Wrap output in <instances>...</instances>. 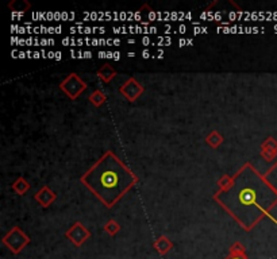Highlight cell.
<instances>
[{
	"label": "cell",
	"mask_w": 277,
	"mask_h": 259,
	"mask_svg": "<svg viewBox=\"0 0 277 259\" xmlns=\"http://www.w3.org/2000/svg\"><path fill=\"white\" fill-rule=\"evenodd\" d=\"M214 200L246 232L265 218H270L277 224V219L270 216L277 205V193L252 163H245L233 176L230 184L215 193Z\"/></svg>",
	"instance_id": "6da1fadb"
},
{
	"label": "cell",
	"mask_w": 277,
	"mask_h": 259,
	"mask_svg": "<svg viewBox=\"0 0 277 259\" xmlns=\"http://www.w3.org/2000/svg\"><path fill=\"white\" fill-rule=\"evenodd\" d=\"M80 181L105 208H113L134 188L138 177L115 153L107 151L85 171Z\"/></svg>",
	"instance_id": "7a4b0ae2"
},
{
	"label": "cell",
	"mask_w": 277,
	"mask_h": 259,
	"mask_svg": "<svg viewBox=\"0 0 277 259\" xmlns=\"http://www.w3.org/2000/svg\"><path fill=\"white\" fill-rule=\"evenodd\" d=\"M2 243L9 248L13 254H19L23 251L27 244L30 243V238L19 228V227H14L3 236Z\"/></svg>",
	"instance_id": "3957f363"
},
{
	"label": "cell",
	"mask_w": 277,
	"mask_h": 259,
	"mask_svg": "<svg viewBox=\"0 0 277 259\" xmlns=\"http://www.w3.org/2000/svg\"><path fill=\"white\" fill-rule=\"evenodd\" d=\"M60 89L67 95L71 100H76L81 93L87 89V84L80 79V76L71 73L63 83L60 84Z\"/></svg>",
	"instance_id": "277c9868"
},
{
	"label": "cell",
	"mask_w": 277,
	"mask_h": 259,
	"mask_svg": "<svg viewBox=\"0 0 277 259\" xmlns=\"http://www.w3.org/2000/svg\"><path fill=\"white\" fill-rule=\"evenodd\" d=\"M65 238L69 239L76 247H81L84 244V242L87 239L91 238V232H89V230L87 227H84L83 223L76 222L75 224L65 232Z\"/></svg>",
	"instance_id": "5b68a950"
},
{
	"label": "cell",
	"mask_w": 277,
	"mask_h": 259,
	"mask_svg": "<svg viewBox=\"0 0 277 259\" xmlns=\"http://www.w3.org/2000/svg\"><path fill=\"white\" fill-rule=\"evenodd\" d=\"M119 92L122 93L123 96L126 97L127 101L130 103H134L142 96V93L145 92V88L141 83H138L134 77H130V79L126 80V83L123 84L122 87L119 88Z\"/></svg>",
	"instance_id": "8992f818"
},
{
	"label": "cell",
	"mask_w": 277,
	"mask_h": 259,
	"mask_svg": "<svg viewBox=\"0 0 277 259\" xmlns=\"http://www.w3.org/2000/svg\"><path fill=\"white\" fill-rule=\"evenodd\" d=\"M34 199H35V201H37L38 204L41 205L42 208H47V207H50V205L54 203L56 199H57V195H56L47 185H45V186H42V188L35 193Z\"/></svg>",
	"instance_id": "52a82bcc"
},
{
	"label": "cell",
	"mask_w": 277,
	"mask_h": 259,
	"mask_svg": "<svg viewBox=\"0 0 277 259\" xmlns=\"http://www.w3.org/2000/svg\"><path fill=\"white\" fill-rule=\"evenodd\" d=\"M261 157L268 162H272L273 159L277 157V141L273 137H269L262 142V145H261Z\"/></svg>",
	"instance_id": "ba28073f"
},
{
	"label": "cell",
	"mask_w": 277,
	"mask_h": 259,
	"mask_svg": "<svg viewBox=\"0 0 277 259\" xmlns=\"http://www.w3.org/2000/svg\"><path fill=\"white\" fill-rule=\"evenodd\" d=\"M153 248L160 255H167L173 248V243L171 242V239L168 236L162 235V236H160L157 240L153 242Z\"/></svg>",
	"instance_id": "9c48e42d"
},
{
	"label": "cell",
	"mask_w": 277,
	"mask_h": 259,
	"mask_svg": "<svg viewBox=\"0 0 277 259\" xmlns=\"http://www.w3.org/2000/svg\"><path fill=\"white\" fill-rule=\"evenodd\" d=\"M225 259H249L248 254H246V248L242 243L237 242L230 247L229 255Z\"/></svg>",
	"instance_id": "30bf717a"
},
{
	"label": "cell",
	"mask_w": 277,
	"mask_h": 259,
	"mask_svg": "<svg viewBox=\"0 0 277 259\" xmlns=\"http://www.w3.org/2000/svg\"><path fill=\"white\" fill-rule=\"evenodd\" d=\"M96 75H97V77H99V79L103 81V83L108 84V83H111V81H113L115 77H117L118 73H117V71H115V69L111 67V65H103V67H101L100 69L97 71Z\"/></svg>",
	"instance_id": "8fae6325"
},
{
	"label": "cell",
	"mask_w": 277,
	"mask_h": 259,
	"mask_svg": "<svg viewBox=\"0 0 277 259\" xmlns=\"http://www.w3.org/2000/svg\"><path fill=\"white\" fill-rule=\"evenodd\" d=\"M9 7L13 14H21V15H23L31 7V5H30L27 0H14V2L9 3Z\"/></svg>",
	"instance_id": "7c38bea8"
},
{
	"label": "cell",
	"mask_w": 277,
	"mask_h": 259,
	"mask_svg": "<svg viewBox=\"0 0 277 259\" xmlns=\"http://www.w3.org/2000/svg\"><path fill=\"white\" fill-rule=\"evenodd\" d=\"M29 189H30V184L27 182V180H26V178H23V177H18L17 180L14 181L13 190L15 193H18L19 196H23V195H26Z\"/></svg>",
	"instance_id": "4fadbf2b"
},
{
	"label": "cell",
	"mask_w": 277,
	"mask_h": 259,
	"mask_svg": "<svg viewBox=\"0 0 277 259\" xmlns=\"http://www.w3.org/2000/svg\"><path fill=\"white\" fill-rule=\"evenodd\" d=\"M223 141H225V139H223V137L220 135V133L215 131V130H212L210 134L206 137L207 145H210L212 149H216V147L220 146V145L223 143Z\"/></svg>",
	"instance_id": "5bb4252c"
},
{
	"label": "cell",
	"mask_w": 277,
	"mask_h": 259,
	"mask_svg": "<svg viewBox=\"0 0 277 259\" xmlns=\"http://www.w3.org/2000/svg\"><path fill=\"white\" fill-rule=\"evenodd\" d=\"M264 177L265 180H266V182H268V184L273 188V190L277 193V162L265 173Z\"/></svg>",
	"instance_id": "9a60e30c"
},
{
	"label": "cell",
	"mask_w": 277,
	"mask_h": 259,
	"mask_svg": "<svg viewBox=\"0 0 277 259\" xmlns=\"http://www.w3.org/2000/svg\"><path fill=\"white\" fill-rule=\"evenodd\" d=\"M105 100H107V97H105V95L101 92L100 89H96V91H93V92L89 95V103H91L93 107H96V108H99V107H101V105L104 104Z\"/></svg>",
	"instance_id": "2e32d148"
},
{
	"label": "cell",
	"mask_w": 277,
	"mask_h": 259,
	"mask_svg": "<svg viewBox=\"0 0 277 259\" xmlns=\"http://www.w3.org/2000/svg\"><path fill=\"white\" fill-rule=\"evenodd\" d=\"M104 231L109 235V236H115V235L121 231V226H119L115 220H108V222L104 224Z\"/></svg>",
	"instance_id": "e0dca14e"
},
{
	"label": "cell",
	"mask_w": 277,
	"mask_h": 259,
	"mask_svg": "<svg viewBox=\"0 0 277 259\" xmlns=\"http://www.w3.org/2000/svg\"><path fill=\"white\" fill-rule=\"evenodd\" d=\"M157 46H169L172 43V38L171 37H158L157 38Z\"/></svg>",
	"instance_id": "ac0fdd59"
},
{
	"label": "cell",
	"mask_w": 277,
	"mask_h": 259,
	"mask_svg": "<svg viewBox=\"0 0 277 259\" xmlns=\"http://www.w3.org/2000/svg\"><path fill=\"white\" fill-rule=\"evenodd\" d=\"M231 178H233V177H230V176H223L222 178H219V181H218L219 189H225V188H226L227 185H229L231 182Z\"/></svg>",
	"instance_id": "d6986e66"
},
{
	"label": "cell",
	"mask_w": 277,
	"mask_h": 259,
	"mask_svg": "<svg viewBox=\"0 0 277 259\" xmlns=\"http://www.w3.org/2000/svg\"><path fill=\"white\" fill-rule=\"evenodd\" d=\"M63 45L64 46H76L77 45V39L71 37H65L63 39Z\"/></svg>",
	"instance_id": "ffe728a7"
},
{
	"label": "cell",
	"mask_w": 277,
	"mask_h": 259,
	"mask_svg": "<svg viewBox=\"0 0 277 259\" xmlns=\"http://www.w3.org/2000/svg\"><path fill=\"white\" fill-rule=\"evenodd\" d=\"M157 19H158V15L155 14V11L150 10V11H149V21L154 22V21H157Z\"/></svg>",
	"instance_id": "44dd1931"
},
{
	"label": "cell",
	"mask_w": 277,
	"mask_h": 259,
	"mask_svg": "<svg viewBox=\"0 0 277 259\" xmlns=\"http://www.w3.org/2000/svg\"><path fill=\"white\" fill-rule=\"evenodd\" d=\"M150 43H151L150 38L147 37V35H145V37L142 38V45H143V46H149Z\"/></svg>",
	"instance_id": "7402d4cb"
},
{
	"label": "cell",
	"mask_w": 277,
	"mask_h": 259,
	"mask_svg": "<svg viewBox=\"0 0 277 259\" xmlns=\"http://www.w3.org/2000/svg\"><path fill=\"white\" fill-rule=\"evenodd\" d=\"M141 54H142V58H145V59H146V58H150V57H151L150 51L147 50V49H145V50H143L142 53H141Z\"/></svg>",
	"instance_id": "603a6c76"
},
{
	"label": "cell",
	"mask_w": 277,
	"mask_h": 259,
	"mask_svg": "<svg viewBox=\"0 0 277 259\" xmlns=\"http://www.w3.org/2000/svg\"><path fill=\"white\" fill-rule=\"evenodd\" d=\"M185 31H187V26H185V25H180V26H179V29H177V33L185 34Z\"/></svg>",
	"instance_id": "cb8c5ba5"
},
{
	"label": "cell",
	"mask_w": 277,
	"mask_h": 259,
	"mask_svg": "<svg viewBox=\"0 0 277 259\" xmlns=\"http://www.w3.org/2000/svg\"><path fill=\"white\" fill-rule=\"evenodd\" d=\"M184 46H187V39H185V38H180V39H179V47Z\"/></svg>",
	"instance_id": "d4e9b609"
},
{
	"label": "cell",
	"mask_w": 277,
	"mask_h": 259,
	"mask_svg": "<svg viewBox=\"0 0 277 259\" xmlns=\"http://www.w3.org/2000/svg\"><path fill=\"white\" fill-rule=\"evenodd\" d=\"M54 59L56 61H61V59H63V53H61V51H56Z\"/></svg>",
	"instance_id": "484cf974"
},
{
	"label": "cell",
	"mask_w": 277,
	"mask_h": 259,
	"mask_svg": "<svg viewBox=\"0 0 277 259\" xmlns=\"http://www.w3.org/2000/svg\"><path fill=\"white\" fill-rule=\"evenodd\" d=\"M121 59V51H114V61H119Z\"/></svg>",
	"instance_id": "4316f807"
},
{
	"label": "cell",
	"mask_w": 277,
	"mask_h": 259,
	"mask_svg": "<svg viewBox=\"0 0 277 259\" xmlns=\"http://www.w3.org/2000/svg\"><path fill=\"white\" fill-rule=\"evenodd\" d=\"M71 18V14H68V13H61V19L63 21H68Z\"/></svg>",
	"instance_id": "83f0119b"
},
{
	"label": "cell",
	"mask_w": 277,
	"mask_h": 259,
	"mask_svg": "<svg viewBox=\"0 0 277 259\" xmlns=\"http://www.w3.org/2000/svg\"><path fill=\"white\" fill-rule=\"evenodd\" d=\"M39 45H41V46H47V45H49V39H46V38H42V39H41V43H39Z\"/></svg>",
	"instance_id": "f1b7e54d"
},
{
	"label": "cell",
	"mask_w": 277,
	"mask_h": 259,
	"mask_svg": "<svg viewBox=\"0 0 277 259\" xmlns=\"http://www.w3.org/2000/svg\"><path fill=\"white\" fill-rule=\"evenodd\" d=\"M157 58L158 59H161V58H164V50H162V49H158V50H157Z\"/></svg>",
	"instance_id": "f546056e"
},
{
	"label": "cell",
	"mask_w": 277,
	"mask_h": 259,
	"mask_svg": "<svg viewBox=\"0 0 277 259\" xmlns=\"http://www.w3.org/2000/svg\"><path fill=\"white\" fill-rule=\"evenodd\" d=\"M97 57H99V58H107V51H99V53H97Z\"/></svg>",
	"instance_id": "4dcf8cb0"
},
{
	"label": "cell",
	"mask_w": 277,
	"mask_h": 259,
	"mask_svg": "<svg viewBox=\"0 0 277 259\" xmlns=\"http://www.w3.org/2000/svg\"><path fill=\"white\" fill-rule=\"evenodd\" d=\"M91 46H100V43H99V39L93 38L92 42H91Z\"/></svg>",
	"instance_id": "1f68e13d"
},
{
	"label": "cell",
	"mask_w": 277,
	"mask_h": 259,
	"mask_svg": "<svg viewBox=\"0 0 277 259\" xmlns=\"http://www.w3.org/2000/svg\"><path fill=\"white\" fill-rule=\"evenodd\" d=\"M83 34H93L92 27H89V26H87V27H84V33H83Z\"/></svg>",
	"instance_id": "d6a6232c"
},
{
	"label": "cell",
	"mask_w": 277,
	"mask_h": 259,
	"mask_svg": "<svg viewBox=\"0 0 277 259\" xmlns=\"http://www.w3.org/2000/svg\"><path fill=\"white\" fill-rule=\"evenodd\" d=\"M33 58H34V59L42 58V54H41V53H39V51H34V54H33Z\"/></svg>",
	"instance_id": "836d02e7"
},
{
	"label": "cell",
	"mask_w": 277,
	"mask_h": 259,
	"mask_svg": "<svg viewBox=\"0 0 277 259\" xmlns=\"http://www.w3.org/2000/svg\"><path fill=\"white\" fill-rule=\"evenodd\" d=\"M114 34H122V27H113Z\"/></svg>",
	"instance_id": "e575fe53"
},
{
	"label": "cell",
	"mask_w": 277,
	"mask_h": 259,
	"mask_svg": "<svg viewBox=\"0 0 277 259\" xmlns=\"http://www.w3.org/2000/svg\"><path fill=\"white\" fill-rule=\"evenodd\" d=\"M193 34H195V35L202 34V27H193Z\"/></svg>",
	"instance_id": "d590c367"
},
{
	"label": "cell",
	"mask_w": 277,
	"mask_h": 259,
	"mask_svg": "<svg viewBox=\"0 0 277 259\" xmlns=\"http://www.w3.org/2000/svg\"><path fill=\"white\" fill-rule=\"evenodd\" d=\"M84 58H92V51H84Z\"/></svg>",
	"instance_id": "8d00e7d4"
},
{
	"label": "cell",
	"mask_w": 277,
	"mask_h": 259,
	"mask_svg": "<svg viewBox=\"0 0 277 259\" xmlns=\"http://www.w3.org/2000/svg\"><path fill=\"white\" fill-rule=\"evenodd\" d=\"M157 33V27L155 26H150L149 27V34H155Z\"/></svg>",
	"instance_id": "74e56055"
},
{
	"label": "cell",
	"mask_w": 277,
	"mask_h": 259,
	"mask_svg": "<svg viewBox=\"0 0 277 259\" xmlns=\"http://www.w3.org/2000/svg\"><path fill=\"white\" fill-rule=\"evenodd\" d=\"M229 18H230V21H234V19H237V18H238V15H237L235 13H230L229 14Z\"/></svg>",
	"instance_id": "f35d334b"
},
{
	"label": "cell",
	"mask_w": 277,
	"mask_h": 259,
	"mask_svg": "<svg viewBox=\"0 0 277 259\" xmlns=\"http://www.w3.org/2000/svg\"><path fill=\"white\" fill-rule=\"evenodd\" d=\"M126 18H127V13H125V11H123V13L119 14V19H122V21H125Z\"/></svg>",
	"instance_id": "ab89813d"
},
{
	"label": "cell",
	"mask_w": 277,
	"mask_h": 259,
	"mask_svg": "<svg viewBox=\"0 0 277 259\" xmlns=\"http://www.w3.org/2000/svg\"><path fill=\"white\" fill-rule=\"evenodd\" d=\"M54 55H56V51H49V53H47V58L54 59Z\"/></svg>",
	"instance_id": "60d3db41"
},
{
	"label": "cell",
	"mask_w": 277,
	"mask_h": 259,
	"mask_svg": "<svg viewBox=\"0 0 277 259\" xmlns=\"http://www.w3.org/2000/svg\"><path fill=\"white\" fill-rule=\"evenodd\" d=\"M97 17H99V13H91V19H92V21H95V19H97Z\"/></svg>",
	"instance_id": "b9f144b4"
},
{
	"label": "cell",
	"mask_w": 277,
	"mask_h": 259,
	"mask_svg": "<svg viewBox=\"0 0 277 259\" xmlns=\"http://www.w3.org/2000/svg\"><path fill=\"white\" fill-rule=\"evenodd\" d=\"M84 43H85L84 39H81V38H79V39H77V46H83Z\"/></svg>",
	"instance_id": "7bdbcfd3"
},
{
	"label": "cell",
	"mask_w": 277,
	"mask_h": 259,
	"mask_svg": "<svg viewBox=\"0 0 277 259\" xmlns=\"http://www.w3.org/2000/svg\"><path fill=\"white\" fill-rule=\"evenodd\" d=\"M107 59H114V51H107Z\"/></svg>",
	"instance_id": "ee69618b"
},
{
	"label": "cell",
	"mask_w": 277,
	"mask_h": 259,
	"mask_svg": "<svg viewBox=\"0 0 277 259\" xmlns=\"http://www.w3.org/2000/svg\"><path fill=\"white\" fill-rule=\"evenodd\" d=\"M27 57V53H25V51H19V57L18 58H26Z\"/></svg>",
	"instance_id": "f6af8a7d"
},
{
	"label": "cell",
	"mask_w": 277,
	"mask_h": 259,
	"mask_svg": "<svg viewBox=\"0 0 277 259\" xmlns=\"http://www.w3.org/2000/svg\"><path fill=\"white\" fill-rule=\"evenodd\" d=\"M71 57L72 58H77V53L75 51V49H71Z\"/></svg>",
	"instance_id": "bcb514c9"
},
{
	"label": "cell",
	"mask_w": 277,
	"mask_h": 259,
	"mask_svg": "<svg viewBox=\"0 0 277 259\" xmlns=\"http://www.w3.org/2000/svg\"><path fill=\"white\" fill-rule=\"evenodd\" d=\"M119 45H121V39L115 38V39H114V46H119Z\"/></svg>",
	"instance_id": "7dc6e473"
},
{
	"label": "cell",
	"mask_w": 277,
	"mask_h": 259,
	"mask_svg": "<svg viewBox=\"0 0 277 259\" xmlns=\"http://www.w3.org/2000/svg\"><path fill=\"white\" fill-rule=\"evenodd\" d=\"M171 29H172V26H171V25H165V34H169Z\"/></svg>",
	"instance_id": "c3c4849f"
},
{
	"label": "cell",
	"mask_w": 277,
	"mask_h": 259,
	"mask_svg": "<svg viewBox=\"0 0 277 259\" xmlns=\"http://www.w3.org/2000/svg\"><path fill=\"white\" fill-rule=\"evenodd\" d=\"M61 31H63V26H57L56 27V34H61Z\"/></svg>",
	"instance_id": "681fc988"
},
{
	"label": "cell",
	"mask_w": 277,
	"mask_h": 259,
	"mask_svg": "<svg viewBox=\"0 0 277 259\" xmlns=\"http://www.w3.org/2000/svg\"><path fill=\"white\" fill-rule=\"evenodd\" d=\"M193 45V39L192 38H188V39H187V46H192Z\"/></svg>",
	"instance_id": "f907efd6"
},
{
	"label": "cell",
	"mask_w": 277,
	"mask_h": 259,
	"mask_svg": "<svg viewBox=\"0 0 277 259\" xmlns=\"http://www.w3.org/2000/svg\"><path fill=\"white\" fill-rule=\"evenodd\" d=\"M114 45V39L113 38H108V39H107V46H113Z\"/></svg>",
	"instance_id": "816d5d0a"
},
{
	"label": "cell",
	"mask_w": 277,
	"mask_h": 259,
	"mask_svg": "<svg viewBox=\"0 0 277 259\" xmlns=\"http://www.w3.org/2000/svg\"><path fill=\"white\" fill-rule=\"evenodd\" d=\"M185 19H193L192 14H191V13H187V14H185Z\"/></svg>",
	"instance_id": "f5cc1de1"
},
{
	"label": "cell",
	"mask_w": 277,
	"mask_h": 259,
	"mask_svg": "<svg viewBox=\"0 0 277 259\" xmlns=\"http://www.w3.org/2000/svg\"><path fill=\"white\" fill-rule=\"evenodd\" d=\"M127 57H129V58H133V57H135V53L134 51H129V53H127Z\"/></svg>",
	"instance_id": "db71d44e"
},
{
	"label": "cell",
	"mask_w": 277,
	"mask_h": 259,
	"mask_svg": "<svg viewBox=\"0 0 277 259\" xmlns=\"http://www.w3.org/2000/svg\"><path fill=\"white\" fill-rule=\"evenodd\" d=\"M69 31H71L72 34H76V33H79V30L77 29H75V27H71V29H69Z\"/></svg>",
	"instance_id": "11a10c76"
},
{
	"label": "cell",
	"mask_w": 277,
	"mask_h": 259,
	"mask_svg": "<svg viewBox=\"0 0 277 259\" xmlns=\"http://www.w3.org/2000/svg\"><path fill=\"white\" fill-rule=\"evenodd\" d=\"M99 33H100V34H104V33H105V29H104V27H99Z\"/></svg>",
	"instance_id": "9f6ffc18"
},
{
	"label": "cell",
	"mask_w": 277,
	"mask_h": 259,
	"mask_svg": "<svg viewBox=\"0 0 277 259\" xmlns=\"http://www.w3.org/2000/svg\"><path fill=\"white\" fill-rule=\"evenodd\" d=\"M134 39H129V43H130V45H134Z\"/></svg>",
	"instance_id": "6f0895ef"
}]
</instances>
